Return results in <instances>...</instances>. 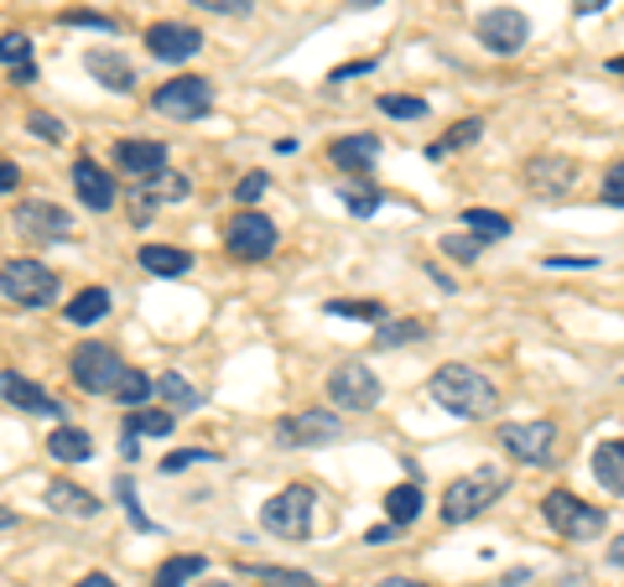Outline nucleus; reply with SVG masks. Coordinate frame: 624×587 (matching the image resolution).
Instances as JSON below:
<instances>
[{
  "label": "nucleus",
  "instance_id": "nucleus-1",
  "mask_svg": "<svg viewBox=\"0 0 624 587\" xmlns=\"http://www.w3.org/2000/svg\"><path fill=\"white\" fill-rule=\"evenodd\" d=\"M433 400L442 411H453V416H469V422H479V416H495L500 411V396H495V385L474 370V364H442L433 375Z\"/></svg>",
  "mask_w": 624,
  "mask_h": 587
},
{
  "label": "nucleus",
  "instance_id": "nucleus-2",
  "mask_svg": "<svg viewBox=\"0 0 624 587\" xmlns=\"http://www.w3.org/2000/svg\"><path fill=\"white\" fill-rule=\"evenodd\" d=\"M504 494V473L500 469H474L453 478L448 489H442V520L448 525H463V520H479L495 499Z\"/></svg>",
  "mask_w": 624,
  "mask_h": 587
},
{
  "label": "nucleus",
  "instance_id": "nucleus-3",
  "mask_svg": "<svg viewBox=\"0 0 624 587\" xmlns=\"http://www.w3.org/2000/svg\"><path fill=\"white\" fill-rule=\"evenodd\" d=\"M312 510H317V494H312L308 484H291V489L265 499L261 525L282 540H308L312 536Z\"/></svg>",
  "mask_w": 624,
  "mask_h": 587
},
{
  "label": "nucleus",
  "instance_id": "nucleus-4",
  "mask_svg": "<svg viewBox=\"0 0 624 587\" xmlns=\"http://www.w3.org/2000/svg\"><path fill=\"white\" fill-rule=\"evenodd\" d=\"M541 510H547V525L567 540H599L603 530H609V515H603L599 504H583V499L567 489H552Z\"/></svg>",
  "mask_w": 624,
  "mask_h": 587
},
{
  "label": "nucleus",
  "instance_id": "nucleus-5",
  "mask_svg": "<svg viewBox=\"0 0 624 587\" xmlns=\"http://www.w3.org/2000/svg\"><path fill=\"white\" fill-rule=\"evenodd\" d=\"M68 370H73V379H78V390H89V396H115L125 379L121 353L110 349V344H95V338L73 349Z\"/></svg>",
  "mask_w": 624,
  "mask_h": 587
},
{
  "label": "nucleus",
  "instance_id": "nucleus-6",
  "mask_svg": "<svg viewBox=\"0 0 624 587\" xmlns=\"http://www.w3.org/2000/svg\"><path fill=\"white\" fill-rule=\"evenodd\" d=\"M500 447L504 452H515V458L531 463V469H552L562 437H557V422L536 416V422H504L500 426Z\"/></svg>",
  "mask_w": 624,
  "mask_h": 587
},
{
  "label": "nucleus",
  "instance_id": "nucleus-7",
  "mask_svg": "<svg viewBox=\"0 0 624 587\" xmlns=\"http://www.w3.org/2000/svg\"><path fill=\"white\" fill-rule=\"evenodd\" d=\"M0 297L16 307H48L58 297V276L42 260H5L0 265Z\"/></svg>",
  "mask_w": 624,
  "mask_h": 587
},
{
  "label": "nucleus",
  "instance_id": "nucleus-8",
  "mask_svg": "<svg viewBox=\"0 0 624 587\" xmlns=\"http://www.w3.org/2000/svg\"><path fill=\"white\" fill-rule=\"evenodd\" d=\"M151 104L172 120H203L209 115V104H214V84L198 78V73H188V78H167V84L151 95Z\"/></svg>",
  "mask_w": 624,
  "mask_h": 587
},
{
  "label": "nucleus",
  "instance_id": "nucleus-9",
  "mask_svg": "<svg viewBox=\"0 0 624 587\" xmlns=\"http://www.w3.org/2000/svg\"><path fill=\"white\" fill-rule=\"evenodd\" d=\"M328 396L344 411H370V405H380V379H375L370 364L349 359V364H338L334 375H328Z\"/></svg>",
  "mask_w": 624,
  "mask_h": 587
},
{
  "label": "nucleus",
  "instance_id": "nucleus-10",
  "mask_svg": "<svg viewBox=\"0 0 624 587\" xmlns=\"http://www.w3.org/2000/svg\"><path fill=\"white\" fill-rule=\"evenodd\" d=\"M224 245H229V255H240V260H265L271 250H276V224H271L265 213L245 209V213H235V218H229Z\"/></svg>",
  "mask_w": 624,
  "mask_h": 587
},
{
  "label": "nucleus",
  "instance_id": "nucleus-11",
  "mask_svg": "<svg viewBox=\"0 0 624 587\" xmlns=\"http://www.w3.org/2000/svg\"><path fill=\"white\" fill-rule=\"evenodd\" d=\"M344 437V422L334 411H297L287 422L276 426V442L282 447H328Z\"/></svg>",
  "mask_w": 624,
  "mask_h": 587
},
{
  "label": "nucleus",
  "instance_id": "nucleus-12",
  "mask_svg": "<svg viewBox=\"0 0 624 587\" xmlns=\"http://www.w3.org/2000/svg\"><path fill=\"white\" fill-rule=\"evenodd\" d=\"M531 37V22L515 11V5H495V11H484L479 16V42L489 52H500V58H510V52H521Z\"/></svg>",
  "mask_w": 624,
  "mask_h": 587
},
{
  "label": "nucleus",
  "instance_id": "nucleus-13",
  "mask_svg": "<svg viewBox=\"0 0 624 587\" xmlns=\"http://www.w3.org/2000/svg\"><path fill=\"white\" fill-rule=\"evenodd\" d=\"M203 48V32L188 22H157L146 26V52L157 58V63H188L192 52Z\"/></svg>",
  "mask_w": 624,
  "mask_h": 587
},
{
  "label": "nucleus",
  "instance_id": "nucleus-14",
  "mask_svg": "<svg viewBox=\"0 0 624 587\" xmlns=\"http://www.w3.org/2000/svg\"><path fill=\"white\" fill-rule=\"evenodd\" d=\"M521 177H526V188L536 192V198H562V192L573 188V162H567V157H557V151H541V157H531L526 162V172H521Z\"/></svg>",
  "mask_w": 624,
  "mask_h": 587
},
{
  "label": "nucleus",
  "instance_id": "nucleus-15",
  "mask_svg": "<svg viewBox=\"0 0 624 587\" xmlns=\"http://www.w3.org/2000/svg\"><path fill=\"white\" fill-rule=\"evenodd\" d=\"M0 396L11 400V405H22V411H37V416H52V422H68L63 400L48 396L42 385H32V379H22L16 370H0Z\"/></svg>",
  "mask_w": 624,
  "mask_h": 587
},
{
  "label": "nucleus",
  "instance_id": "nucleus-16",
  "mask_svg": "<svg viewBox=\"0 0 624 587\" xmlns=\"http://www.w3.org/2000/svg\"><path fill=\"white\" fill-rule=\"evenodd\" d=\"M16 229L32 239H68L73 235V218L58 203H42V198H32L16 209Z\"/></svg>",
  "mask_w": 624,
  "mask_h": 587
},
{
  "label": "nucleus",
  "instance_id": "nucleus-17",
  "mask_svg": "<svg viewBox=\"0 0 624 587\" xmlns=\"http://www.w3.org/2000/svg\"><path fill=\"white\" fill-rule=\"evenodd\" d=\"M115 166L130 172L136 183H151V177L167 172V146L162 141H121L115 146Z\"/></svg>",
  "mask_w": 624,
  "mask_h": 587
},
{
  "label": "nucleus",
  "instance_id": "nucleus-18",
  "mask_svg": "<svg viewBox=\"0 0 624 587\" xmlns=\"http://www.w3.org/2000/svg\"><path fill=\"white\" fill-rule=\"evenodd\" d=\"M73 192H78L89 209H99V213L115 203V183H110V172H104L99 162H89V157H78V162H73Z\"/></svg>",
  "mask_w": 624,
  "mask_h": 587
},
{
  "label": "nucleus",
  "instance_id": "nucleus-19",
  "mask_svg": "<svg viewBox=\"0 0 624 587\" xmlns=\"http://www.w3.org/2000/svg\"><path fill=\"white\" fill-rule=\"evenodd\" d=\"M162 198H188V177H177V172H162V177H151V183H141L136 188V198H130V209H136V218H151L157 213V203Z\"/></svg>",
  "mask_w": 624,
  "mask_h": 587
},
{
  "label": "nucleus",
  "instance_id": "nucleus-20",
  "mask_svg": "<svg viewBox=\"0 0 624 587\" xmlns=\"http://www.w3.org/2000/svg\"><path fill=\"white\" fill-rule=\"evenodd\" d=\"M84 68L95 73L99 84H104V89H115V95H130V89H136V68H130V63H125L121 52H89V58H84Z\"/></svg>",
  "mask_w": 624,
  "mask_h": 587
},
{
  "label": "nucleus",
  "instance_id": "nucleus-21",
  "mask_svg": "<svg viewBox=\"0 0 624 587\" xmlns=\"http://www.w3.org/2000/svg\"><path fill=\"white\" fill-rule=\"evenodd\" d=\"M328 157H334L344 172H354V177H364L370 166H375V157H380V141L375 136H344V141L328 146Z\"/></svg>",
  "mask_w": 624,
  "mask_h": 587
},
{
  "label": "nucleus",
  "instance_id": "nucleus-22",
  "mask_svg": "<svg viewBox=\"0 0 624 587\" xmlns=\"http://www.w3.org/2000/svg\"><path fill=\"white\" fill-rule=\"evenodd\" d=\"M594 478L609 494H624V437H609V442L594 447Z\"/></svg>",
  "mask_w": 624,
  "mask_h": 587
},
{
  "label": "nucleus",
  "instance_id": "nucleus-23",
  "mask_svg": "<svg viewBox=\"0 0 624 587\" xmlns=\"http://www.w3.org/2000/svg\"><path fill=\"white\" fill-rule=\"evenodd\" d=\"M48 452H52V458H63V463H89V458H95V437L63 422V426H52Z\"/></svg>",
  "mask_w": 624,
  "mask_h": 587
},
{
  "label": "nucleus",
  "instance_id": "nucleus-24",
  "mask_svg": "<svg viewBox=\"0 0 624 587\" xmlns=\"http://www.w3.org/2000/svg\"><path fill=\"white\" fill-rule=\"evenodd\" d=\"M104 312H110V291H104V286H84V291L63 307V317H68L73 328H95Z\"/></svg>",
  "mask_w": 624,
  "mask_h": 587
},
{
  "label": "nucleus",
  "instance_id": "nucleus-25",
  "mask_svg": "<svg viewBox=\"0 0 624 587\" xmlns=\"http://www.w3.org/2000/svg\"><path fill=\"white\" fill-rule=\"evenodd\" d=\"M48 504L58 510V515H73V520H95L99 515V499L89 489H78V484H52Z\"/></svg>",
  "mask_w": 624,
  "mask_h": 587
},
{
  "label": "nucleus",
  "instance_id": "nucleus-26",
  "mask_svg": "<svg viewBox=\"0 0 624 587\" xmlns=\"http://www.w3.org/2000/svg\"><path fill=\"white\" fill-rule=\"evenodd\" d=\"M141 265L151 276H183L192 265L188 250H177V245H141Z\"/></svg>",
  "mask_w": 624,
  "mask_h": 587
},
{
  "label": "nucleus",
  "instance_id": "nucleus-27",
  "mask_svg": "<svg viewBox=\"0 0 624 587\" xmlns=\"http://www.w3.org/2000/svg\"><path fill=\"white\" fill-rule=\"evenodd\" d=\"M385 515H390V525H401V530H407L411 520L422 515V489H416V484L390 489V494H385Z\"/></svg>",
  "mask_w": 624,
  "mask_h": 587
},
{
  "label": "nucleus",
  "instance_id": "nucleus-28",
  "mask_svg": "<svg viewBox=\"0 0 624 587\" xmlns=\"http://www.w3.org/2000/svg\"><path fill=\"white\" fill-rule=\"evenodd\" d=\"M479 136H484V120H458V125L448 130V136H442V141L427 146V162H442L448 151H463V146L479 141Z\"/></svg>",
  "mask_w": 624,
  "mask_h": 587
},
{
  "label": "nucleus",
  "instance_id": "nucleus-29",
  "mask_svg": "<svg viewBox=\"0 0 624 587\" xmlns=\"http://www.w3.org/2000/svg\"><path fill=\"white\" fill-rule=\"evenodd\" d=\"M203 557H172V562L157 566V577H151V587H188L198 572H203Z\"/></svg>",
  "mask_w": 624,
  "mask_h": 587
},
{
  "label": "nucleus",
  "instance_id": "nucleus-30",
  "mask_svg": "<svg viewBox=\"0 0 624 587\" xmlns=\"http://www.w3.org/2000/svg\"><path fill=\"white\" fill-rule=\"evenodd\" d=\"M422 333H427L422 317H401V323H380L375 344H380V349H407V344H422Z\"/></svg>",
  "mask_w": 624,
  "mask_h": 587
},
{
  "label": "nucleus",
  "instance_id": "nucleus-31",
  "mask_svg": "<svg viewBox=\"0 0 624 587\" xmlns=\"http://www.w3.org/2000/svg\"><path fill=\"white\" fill-rule=\"evenodd\" d=\"M463 229H469V235H479L484 245H489V239L510 235V218H504V213H495V209H469V213H463Z\"/></svg>",
  "mask_w": 624,
  "mask_h": 587
},
{
  "label": "nucleus",
  "instance_id": "nucleus-32",
  "mask_svg": "<svg viewBox=\"0 0 624 587\" xmlns=\"http://www.w3.org/2000/svg\"><path fill=\"white\" fill-rule=\"evenodd\" d=\"M172 411H130V416H125V432H130V437H172Z\"/></svg>",
  "mask_w": 624,
  "mask_h": 587
},
{
  "label": "nucleus",
  "instance_id": "nucleus-33",
  "mask_svg": "<svg viewBox=\"0 0 624 587\" xmlns=\"http://www.w3.org/2000/svg\"><path fill=\"white\" fill-rule=\"evenodd\" d=\"M157 396L167 400L172 411H192V405L203 400V396H198V390L188 385V379H183V375H172V370H167V375H157Z\"/></svg>",
  "mask_w": 624,
  "mask_h": 587
},
{
  "label": "nucleus",
  "instance_id": "nucleus-34",
  "mask_svg": "<svg viewBox=\"0 0 624 587\" xmlns=\"http://www.w3.org/2000/svg\"><path fill=\"white\" fill-rule=\"evenodd\" d=\"M380 203H385L380 188H370L364 177H360V183H349V188H344V209L354 213V218H370V213L380 209Z\"/></svg>",
  "mask_w": 624,
  "mask_h": 587
},
{
  "label": "nucleus",
  "instance_id": "nucleus-35",
  "mask_svg": "<svg viewBox=\"0 0 624 587\" xmlns=\"http://www.w3.org/2000/svg\"><path fill=\"white\" fill-rule=\"evenodd\" d=\"M0 63H5V68H26V63H32V37H26V32H5V37H0Z\"/></svg>",
  "mask_w": 624,
  "mask_h": 587
},
{
  "label": "nucleus",
  "instance_id": "nucleus-36",
  "mask_svg": "<svg viewBox=\"0 0 624 587\" xmlns=\"http://www.w3.org/2000/svg\"><path fill=\"white\" fill-rule=\"evenodd\" d=\"M151 390H157V379H146L141 370H125V379H121V390H115V400H125V405H136V411H141Z\"/></svg>",
  "mask_w": 624,
  "mask_h": 587
},
{
  "label": "nucleus",
  "instance_id": "nucleus-37",
  "mask_svg": "<svg viewBox=\"0 0 624 587\" xmlns=\"http://www.w3.org/2000/svg\"><path fill=\"white\" fill-rule=\"evenodd\" d=\"M380 115H390V120H422V115H427V99H411V95H380Z\"/></svg>",
  "mask_w": 624,
  "mask_h": 587
},
{
  "label": "nucleus",
  "instance_id": "nucleus-38",
  "mask_svg": "<svg viewBox=\"0 0 624 587\" xmlns=\"http://www.w3.org/2000/svg\"><path fill=\"white\" fill-rule=\"evenodd\" d=\"M442 255H453V260H463V265H469V260L484 255V239L469 235V229H463V235H448V239H442Z\"/></svg>",
  "mask_w": 624,
  "mask_h": 587
},
{
  "label": "nucleus",
  "instance_id": "nucleus-39",
  "mask_svg": "<svg viewBox=\"0 0 624 587\" xmlns=\"http://www.w3.org/2000/svg\"><path fill=\"white\" fill-rule=\"evenodd\" d=\"M261 583L265 587H317L308 572H297V566H261Z\"/></svg>",
  "mask_w": 624,
  "mask_h": 587
},
{
  "label": "nucleus",
  "instance_id": "nucleus-40",
  "mask_svg": "<svg viewBox=\"0 0 624 587\" xmlns=\"http://www.w3.org/2000/svg\"><path fill=\"white\" fill-rule=\"evenodd\" d=\"M115 494H121L125 515H130V525H136V530H157V525L146 520V510H141V504H136V484H130V478H115Z\"/></svg>",
  "mask_w": 624,
  "mask_h": 587
},
{
  "label": "nucleus",
  "instance_id": "nucleus-41",
  "mask_svg": "<svg viewBox=\"0 0 624 587\" xmlns=\"http://www.w3.org/2000/svg\"><path fill=\"white\" fill-rule=\"evenodd\" d=\"M334 317H364V323H385V307L380 302H328Z\"/></svg>",
  "mask_w": 624,
  "mask_h": 587
},
{
  "label": "nucleus",
  "instance_id": "nucleus-42",
  "mask_svg": "<svg viewBox=\"0 0 624 587\" xmlns=\"http://www.w3.org/2000/svg\"><path fill=\"white\" fill-rule=\"evenodd\" d=\"M603 203H614V209H624V157L609 172H603Z\"/></svg>",
  "mask_w": 624,
  "mask_h": 587
},
{
  "label": "nucleus",
  "instance_id": "nucleus-43",
  "mask_svg": "<svg viewBox=\"0 0 624 587\" xmlns=\"http://www.w3.org/2000/svg\"><path fill=\"white\" fill-rule=\"evenodd\" d=\"M265 188H271V172H250V177H240L235 198H240V203H255V198H261Z\"/></svg>",
  "mask_w": 624,
  "mask_h": 587
},
{
  "label": "nucleus",
  "instance_id": "nucleus-44",
  "mask_svg": "<svg viewBox=\"0 0 624 587\" xmlns=\"http://www.w3.org/2000/svg\"><path fill=\"white\" fill-rule=\"evenodd\" d=\"M192 463H209V452H198V447H188V452H167V458H162V473H183V469H192Z\"/></svg>",
  "mask_w": 624,
  "mask_h": 587
},
{
  "label": "nucleus",
  "instance_id": "nucleus-45",
  "mask_svg": "<svg viewBox=\"0 0 624 587\" xmlns=\"http://www.w3.org/2000/svg\"><path fill=\"white\" fill-rule=\"evenodd\" d=\"M68 26H95V32H115V16H95V11H68Z\"/></svg>",
  "mask_w": 624,
  "mask_h": 587
},
{
  "label": "nucleus",
  "instance_id": "nucleus-46",
  "mask_svg": "<svg viewBox=\"0 0 624 587\" xmlns=\"http://www.w3.org/2000/svg\"><path fill=\"white\" fill-rule=\"evenodd\" d=\"M32 130H37L42 141H63V125H58V120H52V115H42V110L32 115Z\"/></svg>",
  "mask_w": 624,
  "mask_h": 587
},
{
  "label": "nucleus",
  "instance_id": "nucleus-47",
  "mask_svg": "<svg viewBox=\"0 0 624 587\" xmlns=\"http://www.w3.org/2000/svg\"><path fill=\"white\" fill-rule=\"evenodd\" d=\"M547 265H552V271H562V265H573V271H594L599 260H588V255H547Z\"/></svg>",
  "mask_w": 624,
  "mask_h": 587
},
{
  "label": "nucleus",
  "instance_id": "nucleus-48",
  "mask_svg": "<svg viewBox=\"0 0 624 587\" xmlns=\"http://www.w3.org/2000/svg\"><path fill=\"white\" fill-rule=\"evenodd\" d=\"M203 11H235V16H245L250 11V0H198Z\"/></svg>",
  "mask_w": 624,
  "mask_h": 587
},
{
  "label": "nucleus",
  "instance_id": "nucleus-49",
  "mask_svg": "<svg viewBox=\"0 0 624 587\" xmlns=\"http://www.w3.org/2000/svg\"><path fill=\"white\" fill-rule=\"evenodd\" d=\"M16 183H22L16 162H5V157H0V192H16Z\"/></svg>",
  "mask_w": 624,
  "mask_h": 587
},
{
  "label": "nucleus",
  "instance_id": "nucleus-50",
  "mask_svg": "<svg viewBox=\"0 0 624 587\" xmlns=\"http://www.w3.org/2000/svg\"><path fill=\"white\" fill-rule=\"evenodd\" d=\"M375 63H344V68H334V84H344V78H360V73H370Z\"/></svg>",
  "mask_w": 624,
  "mask_h": 587
},
{
  "label": "nucleus",
  "instance_id": "nucleus-51",
  "mask_svg": "<svg viewBox=\"0 0 624 587\" xmlns=\"http://www.w3.org/2000/svg\"><path fill=\"white\" fill-rule=\"evenodd\" d=\"M603 5H609V0H573V11H577V16H599Z\"/></svg>",
  "mask_w": 624,
  "mask_h": 587
},
{
  "label": "nucleus",
  "instance_id": "nucleus-52",
  "mask_svg": "<svg viewBox=\"0 0 624 587\" xmlns=\"http://www.w3.org/2000/svg\"><path fill=\"white\" fill-rule=\"evenodd\" d=\"M73 587H115V577H104V572H89V577H78Z\"/></svg>",
  "mask_w": 624,
  "mask_h": 587
},
{
  "label": "nucleus",
  "instance_id": "nucleus-53",
  "mask_svg": "<svg viewBox=\"0 0 624 587\" xmlns=\"http://www.w3.org/2000/svg\"><path fill=\"white\" fill-rule=\"evenodd\" d=\"M396 530H401V525H375V530H370V536H364V540H370V546H380V540H390V536H396Z\"/></svg>",
  "mask_w": 624,
  "mask_h": 587
},
{
  "label": "nucleus",
  "instance_id": "nucleus-54",
  "mask_svg": "<svg viewBox=\"0 0 624 587\" xmlns=\"http://www.w3.org/2000/svg\"><path fill=\"white\" fill-rule=\"evenodd\" d=\"M526 577H531L526 566H515V572H504V577H500V587H521V583H526Z\"/></svg>",
  "mask_w": 624,
  "mask_h": 587
},
{
  "label": "nucleus",
  "instance_id": "nucleus-55",
  "mask_svg": "<svg viewBox=\"0 0 624 587\" xmlns=\"http://www.w3.org/2000/svg\"><path fill=\"white\" fill-rule=\"evenodd\" d=\"M609 562L624 566V536H614V546H609Z\"/></svg>",
  "mask_w": 624,
  "mask_h": 587
},
{
  "label": "nucleus",
  "instance_id": "nucleus-56",
  "mask_svg": "<svg viewBox=\"0 0 624 587\" xmlns=\"http://www.w3.org/2000/svg\"><path fill=\"white\" fill-rule=\"evenodd\" d=\"M380 587H427V583H411V577H385Z\"/></svg>",
  "mask_w": 624,
  "mask_h": 587
},
{
  "label": "nucleus",
  "instance_id": "nucleus-57",
  "mask_svg": "<svg viewBox=\"0 0 624 587\" xmlns=\"http://www.w3.org/2000/svg\"><path fill=\"white\" fill-rule=\"evenodd\" d=\"M349 5H354V11H370V5H380V0H349Z\"/></svg>",
  "mask_w": 624,
  "mask_h": 587
},
{
  "label": "nucleus",
  "instance_id": "nucleus-58",
  "mask_svg": "<svg viewBox=\"0 0 624 587\" xmlns=\"http://www.w3.org/2000/svg\"><path fill=\"white\" fill-rule=\"evenodd\" d=\"M11 520H16V515H11V510H0V525H11Z\"/></svg>",
  "mask_w": 624,
  "mask_h": 587
},
{
  "label": "nucleus",
  "instance_id": "nucleus-59",
  "mask_svg": "<svg viewBox=\"0 0 624 587\" xmlns=\"http://www.w3.org/2000/svg\"><path fill=\"white\" fill-rule=\"evenodd\" d=\"M209 587H235V583H209Z\"/></svg>",
  "mask_w": 624,
  "mask_h": 587
}]
</instances>
